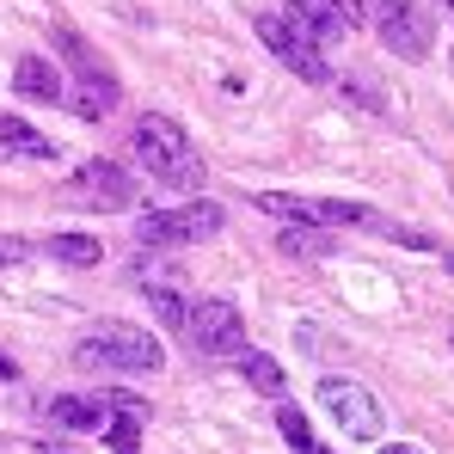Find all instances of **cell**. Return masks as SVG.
<instances>
[{"label": "cell", "instance_id": "obj_1", "mask_svg": "<svg viewBox=\"0 0 454 454\" xmlns=\"http://www.w3.org/2000/svg\"><path fill=\"white\" fill-rule=\"evenodd\" d=\"M74 363L80 369H105V375H160V363H166V350H160V338H153L148 325H98L92 338H80L74 344Z\"/></svg>", "mask_w": 454, "mask_h": 454}, {"label": "cell", "instance_id": "obj_2", "mask_svg": "<svg viewBox=\"0 0 454 454\" xmlns=\"http://www.w3.org/2000/svg\"><path fill=\"white\" fill-rule=\"evenodd\" d=\"M136 153H142V166H148L160 184H172V191H197L203 184V160L191 148V136L172 123V117H160L148 111L142 123H136Z\"/></svg>", "mask_w": 454, "mask_h": 454}, {"label": "cell", "instance_id": "obj_3", "mask_svg": "<svg viewBox=\"0 0 454 454\" xmlns=\"http://www.w3.org/2000/svg\"><path fill=\"white\" fill-rule=\"evenodd\" d=\"M264 215H283V222L295 227H369V233H387V215L380 209H369V203H344V197H289V191H258L252 197Z\"/></svg>", "mask_w": 454, "mask_h": 454}, {"label": "cell", "instance_id": "obj_4", "mask_svg": "<svg viewBox=\"0 0 454 454\" xmlns=\"http://www.w3.org/2000/svg\"><path fill=\"white\" fill-rule=\"evenodd\" d=\"M56 50L68 56V68L80 74V92H74V111L86 117V123H98V117H111L117 111V80H111V68L80 43V31H56Z\"/></svg>", "mask_w": 454, "mask_h": 454}, {"label": "cell", "instance_id": "obj_5", "mask_svg": "<svg viewBox=\"0 0 454 454\" xmlns=\"http://www.w3.org/2000/svg\"><path fill=\"white\" fill-rule=\"evenodd\" d=\"M252 31H258V43H264V50H270L295 80H307V86H332V80H338V74H332V62H325V50H313L307 37H295L277 12H258Z\"/></svg>", "mask_w": 454, "mask_h": 454}, {"label": "cell", "instance_id": "obj_6", "mask_svg": "<svg viewBox=\"0 0 454 454\" xmlns=\"http://www.w3.org/2000/svg\"><path fill=\"white\" fill-rule=\"evenodd\" d=\"M227 209L222 203H191V209H148L142 227H136V239L142 246H197V239H209V233H222Z\"/></svg>", "mask_w": 454, "mask_h": 454}, {"label": "cell", "instance_id": "obj_7", "mask_svg": "<svg viewBox=\"0 0 454 454\" xmlns=\"http://www.w3.org/2000/svg\"><path fill=\"white\" fill-rule=\"evenodd\" d=\"M319 405L338 418V430L344 436H356V442H375L380 436V405H375V393L369 387H356V380H338V375H325L319 380Z\"/></svg>", "mask_w": 454, "mask_h": 454}, {"label": "cell", "instance_id": "obj_8", "mask_svg": "<svg viewBox=\"0 0 454 454\" xmlns=\"http://www.w3.org/2000/svg\"><path fill=\"white\" fill-rule=\"evenodd\" d=\"M184 332H191L197 356H246V319L233 301H197Z\"/></svg>", "mask_w": 454, "mask_h": 454}, {"label": "cell", "instance_id": "obj_9", "mask_svg": "<svg viewBox=\"0 0 454 454\" xmlns=\"http://www.w3.org/2000/svg\"><path fill=\"white\" fill-rule=\"evenodd\" d=\"M375 31L399 62H424L430 56V19L418 12V0H375Z\"/></svg>", "mask_w": 454, "mask_h": 454}, {"label": "cell", "instance_id": "obj_10", "mask_svg": "<svg viewBox=\"0 0 454 454\" xmlns=\"http://www.w3.org/2000/svg\"><path fill=\"white\" fill-rule=\"evenodd\" d=\"M68 197L86 203V209H129L136 203V178L117 166V160H86L68 184Z\"/></svg>", "mask_w": 454, "mask_h": 454}, {"label": "cell", "instance_id": "obj_11", "mask_svg": "<svg viewBox=\"0 0 454 454\" xmlns=\"http://www.w3.org/2000/svg\"><path fill=\"white\" fill-rule=\"evenodd\" d=\"M295 37H307L313 50H325V43H338V37H350V25L325 6V0H283V12H277Z\"/></svg>", "mask_w": 454, "mask_h": 454}, {"label": "cell", "instance_id": "obj_12", "mask_svg": "<svg viewBox=\"0 0 454 454\" xmlns=\"http://www.w3.org/2000/svg\"><path fill=\"white\" fill-rule=\"evenodd\" d=\"M12 86H19L25 98H37V105H62V98H68L62 74H56L43 56H19V68H12Z\"/></svg>", "mask_w": 454, "mask_h": 454}, {"label": "cell", "instance_id": "obj_13", "mask_svg": "<svg viewBox=\"0 0 454 454\" xmlns=\"http://www.w3.org/2000/svg\"><path fill=\"white\" fill-rule=\"evenodd\" d=\"M0 153H12V160H56V142L43 129H31L25 117H6L0 111Z\"/></svg>", "mask_w": 454, "mask_h": 454}, {"label": "cell", "instance_id": "obj_14", "mask_svg": "<svg viewBox=\"0 0 454 454\" xmlns=\"http://www.w3.org/2000/svg\"><path fill=\"white\" fill-rule=\"evenodd\" d=\"M50 424H62V430H105V399L56 393V399H50Z\"/></svg>", "mask_w": 454, "mask_h": 454}, {"label": "cell", "instance_id": "obj_15", "mask_svg": "<svg viewBox=\"0 0 454 454\" xmlns=\"http://www.w3.org/2000/svg\"><path fill=\"white\" fill-rule=\"evenodd\" d=\"M239 375H246V387H252V393H264V399H277V405H283V393H289V375H283V363H277V356H264V350H246V356H239Z\"/></svg>", "mask_w": 454, "mask_h": 454}, {"label": "cell", "instance_id": "obj_16", "mask_svg": "<svg viewBox=\"0 0 454 454\" xmlns=\"http://www.w3.org/2000/svg\"><path fill=\"white\" fill-rule=\"evenodd\" d=\"M277 246H283L289 258H325L338 239H332L325 227H283V233H277Z\"/></svg>", "mask_w": 454, "mask_h": 454}, {"label": "cell", "instance_id": "obj_17", "mask_svg": "<svg viewBox=\"0 0 454 454\" xmlns=\"http://www.w3.org/2000/svg\"><path fill=\"white\" fill-rule=\"evenodd\" d=\"M277 430H283V442H289L295 454H313V449H319V442H313V424H307V411H301V405H289V399L277 405Z\"/></svg>", "mask_w": 454, "mask_h": 454}, {"label": "cell", "instance_id": "obj_18", "mask_svg": "<svg viewBox=\"0 0 454 454\" xmlns=\"http://www.w3.org/2000/svg\"><path fill=\"white\" fill-rule=\"evenodd\" d=\"M142 295H148V307L160 313V325H191V301H184L178 289H166V283H142Z\"/></svg>", "mask_w": 454, "mask_h": 454}, {"label": "cell", "instance_id": "obj_19", "mask_svg": "<svg viewBox=\"0 0 454 454\" xmlns=\"http://www.w3.org/2000/svg\"><path fill=\"white\" fill-rule=\"evenodd\" d=\"M43 252H50L56 264H98V239H92V233H56Z\"/></svg>", "mask_w": 454, "mask_h": 454}, {"label": "cell", "instance_id": "obj_20", "mask_svg": "<svg viewBox=\"0 0 454 454\" xmlns=\"http://www.w3.org/2000/svg\"><path fill=\"white\" fill-rule=\"evenodd\" d=\"M25 258H31V246L12 239V233H0V270H12V264H25Z\"/></svg>", "mask_w": 454, "mask_h": 454}, {"label": "cell", "instance_id": "obj_21", "mask_svg": "<svg viewBox=\"0 0 454 454\" xmlns=\"http://www.w3.org/2000/svg\"><path fill=\"white\" fill-rule=\"evenodd\" d=\"M325 6H332V12H338V19H344V25H350V31H356V25H363V0H325Z\"/></svg>", "mask_w": 454, "mask_h": 454}, {"label": "cell", "instance_id": "obj_22", "mask_svg": "<svg viewBox=\"0 0 454 454\" xmlns=\"http://www.w3.org/2000/svg\"><path fill=\"white\" fill-rule=\"evenodd\" d=\"M6 380H19V363H12V356L0 350V387H6Z\"/></svg>", "mask_w": 454, "mask_h": 454}, {"label": "cell", "instance_id": "obj_23", "mask_svg": "<svg viewBox=\"0 0 454 454\" xmlns=\"http://www.w3.org/2000/svg\"><path fill=\"white\" fill-rule=\"evenodd\" d=\"M380 454H424V449H411V442H380Z\"/></svg>", "mask_w": 454, "mask_h": 454}, {"label": "cell", "instance_id": "obj_24", "mask_svg": "<svg viewBox=\"0 0 454 454\" xmlns=\"http://www.w3.org/2000/svg\"><path fill=\"white\" fill-rule=\"evenodd\" d=\"M442 6H449V12H454V0H442Z\"/></svg>", "mask_w": 454, "mask_h": 454}, {"label": "cell", "instance_id": "obj_25", "mask_svg": "<svg viewBox=\"0 0 454 454\" xmlns=\"http://www.w3.org/2000/svg\"><path fill=\"white\" fill-rule=\"evenodd\" d=\"M449 270H454V252H449Z\"/></svg>", "mask_w": 454, "mask_h": 454}, {"label": "cell", "instance_id": "obj_26", "mask_svg": "<svg viewBox=\"0 0 454 454\" xmlns=\"http://www.w3.org/2000/svg\"><path fill=\"white\" fill-rule=\"evenodd\" d=\"M313 454H325V449H313Z\"/></svg>", "mask_w": 454, "mask_h": 454}]
</instances>
